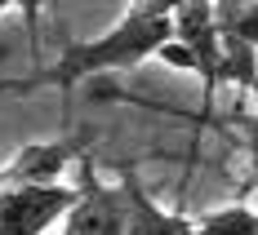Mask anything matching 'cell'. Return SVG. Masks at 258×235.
Returning <instances> with one entry per match:
<instances>
[{"mask_svg": "<svg viewBox=\"0 0 258 235\" xmlns=\"http://www.w3.org/2000/svg\"><path fill=\"white\" fill-rule=\"evenodd\" d=\"M249 98H254V106H258V80H254V89H249Z\"/></svg>", "mask_w": 258, "mask_h": 235, "instance_id": "obj_15", "label": "cell"}, {"mask_svg": "<svg viewBox=\"0 0 258 235\" xmlns=\"http://www.w3.org/2000/svg\"><path fill=\"white\" fill-rule=\"evenodd\" d=\"M9 9H18V0H0V14H9Z\"/></svg>", "mask_w": 258, "mask_h": 235, "instance_id": "obj_14", "label": "cell"}, {"mask_svg": "<svg viewBox=\"0 0 258 235\" xmlns=\"http://www.w3.org/2000/svg\"><path fill=\"white\" fill-rule=\"evenodd\" d=\"M240 125H245V129H249V133H254V138H258V111H254V115H245Z\"/></svg>", "mask_w": 258, "mask_h": 235, "instance_id": "obj_13", "label": "cell"}, {"mask_svg": "<svg viewBox=\"0 0 258 235\" xmlns=\"http://www.w3.org/2000/svg\"><path fill=\"white\" fill-rule=\"evenodd\" d=\"M174 40H182L201 58V80L214 93L218 89V62H223V31H218L214 0H182L174 9Z\"/></svg>", "mask_w": 258, "mask_h": 235, "instance_id": "obj_4", "label": "cell"}, {"mask_svg": "<svg viewBox=\"0 0 258 235\" xmlns=\"http://www.w3.org/2000/svg\"><path fill=\"white\" fill-rule=\"evenodd\" d=\"M40 9H45V0H18V14H23L31 40H36V27H40Z\"/></svg>", "mask_w": 258, "mask_h": 235, "instance_id": "obj_12", "label": "cell"}, {"mask_svg": "<svg viewBox=\"0 0 258 235\" xmlns=\"http://www.w3.org/2000/svg\"><path fill=\"white\" fill-rule=\"evenodd\" d=\"M169 36H174V18L129 9L107 36L85 40V45H72L45 80H49V84H76V80L98 76V71H125V67H138V62L156 58L160 45H165Z\"/></svg>", "mask_w": 258, "mask_h": 235, "instance_id": "obj_1", "label": "cell"}, {"mask_svg": "<svg viewBox=\"0 0 258 235\" xmlns=\"http://www.w3.org/2000/svg\"><path fill=\"white\" fill-rule=\"evenodd\" d=\"M156 58H160V62H169V67H178V71H191V76H201V58L187 49L182 40H174V36L160 45V53H156Z\"/></svg>", "mask_w": 258, "mask_h": 235, "instance_id": "obj_10", "label": "cell"}, {"mask_svg": "<svg viewBox=\"0 0 258 235\" xmlns=\"http://www.w3.org/2000/svg\"><path fill=\"white\" fill-rule=\"evenodd\" d=\"M258 80V49L240 36H223V62H218V84H236V89H254Z\"/></svg>", "mask_w": 258, "mask_h": 235, "instance_id": "obj_7", "label": "cell"}, {"mask_svg": "<svg viewBox=\"0 0 258 235\" xmlns=\"http://www.w3.org/2000/svg\"><path fill=\"white\" fill-rule=\"evenodd\" d=\"M76 200L67 182H36V186H0V235H45L58 226Z\"/></svg>", "mask_w": 258, "mask_h": 235, "instance_id": "obj_2", "label": "cell"}, {"mask_svg": "<svg viewBox=\"0 0 258 235\" xmlns=\"http://www.w3.org/2000/svg\"><path fill=\"white\" fill-rule=\"evenodd\" d=\"M125 217H129L125 182L103 186L89 173V164H80V186L62 217V235H125Z\"/></svg>", "mask_w": 258, "mask_h": 235, "instance_id": "obj_3", "label": "cell"}, {"mask_svg": "<svg viewBox=\"0 0 258 235\" xmlns=\"http://www.w3.org/2000/svg\"><path fill=\"white\" fill-rule=\"evenodd\" d=\"M196 235H258V213L249 204H227L196 217Z\"/></svg>", "mask_w": 258, "mask_h": 235, "instance_id": "obj_9", "label": "cell"}, {"mask_svg": "<svg viewBox=\"0 0 258 235\" xmlns=\"http://www.w3.org/2000/svg\"><path fill=\"white\" fill-rule=\"evenodd\" d=\"M80 151L72 142H27L18 156L0 169V186H36V182H58Z\"/></svg>", "mask_w": 258, "mask_h": 235, "instance_id": "obj_5", "label": "cell"}, {"mask_svg": "<svg viewBox=\"0 0 258 235\" xmlns=\"http://www.w3.org/2000/svg\"><path fill=\"white\" fill-rule=\"evenodd\" d=\"M182 0H134V9L138 14H160V18H174V9H178Z\"/></svg>", "mask_w": 258, "mask_h": 235, "instance_id": "obj_11", "label": "cell"}, {"mask_svg": "<svg viewBox=\"0 0 258 235\" xmlns=\"http://www.w3.org/2000/svg\"><path fill=\"white\" fill-rule=\"evenodd\" d=\"M125 200H129L125 235H196V222H191V217L165 213L152 195L138 186V178H125Z\"/></svg>", "mask_w": 258, "mask_h": 235, "instance_id": "obj_6", "label": "cell"}, {"mask_svg": "<svg viewBox=\"0 0 258 235\" xmlns=\"http://www.w3.org/2000/svg\"><path fill=\"white\" fill-rule=\"evenodd\" d=\"M0 89H14V84H5V80H0Z\"/></svg>", "mask_w": 258, "mask_h": 235, "instance_id": "obj_16", "label": "cell"}, {"mask_svg": "<svg viewBox=\"0 0 258 235\" xmlns=\"http://www.w3.org/2000/svg\"><path fill=\"white\" fill-rule=\"evenodd\" d=\"M214 14L223 36H240L258 49V0H214Z\"/></svg>", "mask_w": 258, "mask_h": 235, "instance_id": "obj_8", "label": "cell"}]
</instances>
